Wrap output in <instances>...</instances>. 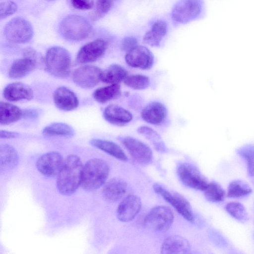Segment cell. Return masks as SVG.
I'll return each instance as SVG.
<instances>
[{"label":"cell","instance_id":"cell-1","mask_svg":"<svg viewBox=\"0 0 254 254\" xmlns=\"http://www.w3.org/2000/svg\"><path fill=\"white\" fill-rule=\"evenodd\" d=\"M83 165L80 158L75 155L68 156L57 176V187L64 195L72 194L81 185Z\"/></svg>","mask_w":254,"mask_h":254},{"label":"cell","instance_id":"cell-2","mask_svg":"<svg viewBox=\"0 0 254 254\" xmlns=\"http://www.w3.org/2000/svg\"><path fill=\"white\" fill-rule=\"evenodd\" d=\"M109 173V166L105 161L98 158L89 160L83 167L81 186L87 191L96 190L105 184Z\"/></svg>","mask_w":254,"mask_h":254},{"label":"cell","instance_id":"cell-3","mask_svg":"<svg viewBox=\"0 0 254 254\" xmlns=\"http://www.w3.org/2000/svg\"><path fill=\"white\" fill-rule=\"evenodd\" d=\"M45 64L47 71L58 78H65L69 74L71 60L69 52L60 46L50 48L47 51Z\"/></svg>","mask_w":254,"mask_h":254},{"label":"cell","instance_id":"cell-4","mask_svg":"<svg viewBox=\"0 0 254 254\" xmlns=\"http://www.w3.org/2000/svg\"><path fill=\"white\" fill-rule=\"evenodd\" d=\"M59 31L65 39L70 41H80L90 35L92 27L85 17L71 14L62 20L60 24Z\"/></svg>","mask_w":254,"mask_h":254},{"label":"cell","instance_id":"cell-5","mask_svg":"<svg viewBox=\"0 0 254 254\" xmlns=\"http://www.w3.org/2000/svg\"><path fill=\"white\" fill-rule=\"evenodd\" d=\"M33 34L31 24L21 17L13 18L6 23L4 28L5 38L12 43L28 42L32 38Z\"/></svg>","mask_w":254,"mask_h":254},{"label":"cell","instance_id":"cell-6","mask_svg":"<svg viewBox=\"0 0 254 254\" xmlns=\"http://www.w3.org/2000/svg\"><path fill=\"white\" fill-rule=\"evenodd\" d=\"M174 214L171 209L165 206H158L153 208L145 217L144 226L151 230L164 232L172 225Z\"/></svg>","mask_w":254,"mask_h":254},{"label":"cell","instance_id":"cell-7","mask_svg":"<svg viewBox=\"0 0 254 254\" xmlns=\"http://www.w3.org/2000/svg\"><path fill=\"white\" fill-rule=\"evenodd\" d=\"M202 0H180L173 8L172 19L178 23H187L196 18L202 9Z\"/></svg>","mask_w":254,"mask_h":254},{"label":"cell","instance_id":"cell-8","mask_svg":"<svg viewBox=\"0 0 254 254\" xmlns=\"http://www.w3.org/2000/svg\"><path fill=\"white\" fill-rule=\"evenodd\" d=\"M154 191L173 206L186 220L194 221V216L191 206L188 200L182 195L168 191L158 184L153 185Z\"/></svg>","mask_w":254,"mask_h":254},{"label":"cell","instance_id":"cell-9","mask_svg":"<svg viewBox=\"0 0 254 254\" xmlns=\"http://www.w3.org/2000/svg\"><path fill=\"white\" fill-rule=\"evenodd\" d=\"M102 70L94 65H85L73 72L72 80L78 87L84 89L94 87L101 81Z\"/></svg>","mask_w":254,"mask_h":254},{"label":"cell","instance_id":"cell-10","mask_svg":"<svg viewBox=\"0 0 254 254\" xmlns=\"http://www.w3.org/2000/svg\"><path fill=\"white\" fill-rule=\"evenodd\" d=\"M36 59L35 51L32 49H27L24 52V57L12 63L8 72V76L12 79L26 76L36 68Z\"/></svg>","mask_w":254,"mask_h":254},{"label":"cell","instance_id":"cell-11","mask_svg":"<svg viewBox=\"0 0 254 254\" xmlns=\"http://www.w3.org/2000/svg\"><path fill=\"white\" fill-rule=\"evenodd\" d=\"M177 173L181 181L189 188L203 191L208 184L196 168L189 164H180Z\"/></svg>","mask_w":254,"mask_h":254},{"label":"cell","instance_id":"cell-12","mask_svg":"<svg viewBox=\"0 0 254 254\" xmlns=\"http://www.w3.org/2000/svg\"><path fill=\"white\" fill-rule=\"evenodd\" d=\"M64 163L62 155L52 151L41 156L36 162V167L43 176L53 178L58 175Z\"/></svg>","mask_w":254,"mask_h":254},{"label":"cell","instance_id":"cell-13","mask_svg":"<svg viewBox=\"0 0 254 254\" xmlns=\"http://www.w3.org/2000/svg\"><path fill=\"white\" fill-rule=\"evenodd\" d=\"M107 48V43L102 39L90 42L79 49L76 56V62L80 64L95 62L103 55Z\"/></svg>","mask_w":254,"mask_h":254},{"label":"cell","instance_id":"cell-14","mask_svg":"<svg viewBox=\"0 0 254 254\" xmlns=\"http://www.w3.org/2000/svg\"><path fill=\"white\" fill-rule=\"evenodd\" d=\"M125 60L132 67L147 69L153 64L154 56L147 47L137 45L127 52Z\"/></svg>","mask_w":254,"mask_h":254},{"label":"cell","instance_id":"cell-15","mask_svg":"<svg viewBox=\"0 0 254 254\" xmlns=\"http://www.w3.org/2000/svg\"><path fill=\"white\" fill-rule=\"evenodd\" d=\"M121 141L136 162L141 164H148L151 161L152 152L147 145L129 136L122 138Z\"/></svg>","mask_w":254,"mask_h":254},{"label":"cell","instance_id":"cell-16","mask_svg":"<svg viewBox=\"0 0 254 254\" xmlns=\"http://www.w3.org/2000/svg\"><path fill=\"white\" fill-rule=\"evenodd\" d=\"M141 207V202L137 196L133 194L127 195L118 207L117 217L122 222L131 221L138 214Z\"/></svg>","mask_w":254,"mask_h":254},{"label":"cell","instance_id":"cell-17","mask_svg":"<svg viewBox=\"0 0 254 254\" xmlns=\"http://www.w3.org/2000/svg\"><path fill=\"white\" fill-rule=\"evenodd\" d=\"M54 102L59 109L69 111L77 108L78 99L71 90L64 86L57 88L53 94Z\"/></svg>","mask_w":254,"mask_h":254},{"label":"cell","instance_id":"cell-18","mask_svg":"<svg viewBox=\"0 0 254 254\" xmlns=\"http://www.w3.org/2000/svg\"><path fill=\"white\" fill-rule=\"evenodd\" d=\"M4 98L9 101L30 100L34 97L32 89L22 82H13L7 85L3 89Z\"/></svg>","mask_w":254,"mask_h":254},{"label":"cell","instance_id":"cell-19","mask_svg":"<svg viewBox=\"0 0 254 254\" xmlns=\"http://www.w3.org/2000/svg\"><path fill=\"white\" fill-rule=\"evenodd\" d=\"M127 190V184L125 181L119 178H113L105 184L102 194L106 201L114 202L121 198Z\"/></svg>","mask_w":254,"mask_h":254},{"label":"cell","instance_id":"cell-20","mask_svg":"<svg viewBox=\"0 0 254 254\" xmlns=\"http://www.w3.org/2000/svg\"><path fill=\"white\" fill-rule=\"evenodd\" d=\"M167 109L164 105L157 101L151 102L142 110L141 115L143 120L152 125H159L166 119Z\"/></svg>","mask_w":254,"mask_h":254},{"label":"cell","instance_id":"cell-21","mask_svg":"<svg viewBox=\"0 0 254 254\" xmlns=\"http://www.w3.org/2000/svg\"><path fill=\"white\" fill-rule=\"evenodd\" d=\"M104 119L110 124L124 125L132 119V114L126 109L116 105H110L103 112Z\"/></svg>","mask_w":254,"mask_h":254},{"label":"cell","instance_id":"cell-22","mask_svg":"<svg viewBox=\"0 0 254 254\" xmlns=\"http://www.w3.org/2000/svg\"><path fill=\"white\" fill-rule=\"evenodd\" d=\"M190 246L188 241L179 236H171L163 241L161 248L162 254L186 253L190 251Z\"/></svg>","mask_w":254,"mask_h":254},{"label":"cell","instance_id":"cell-23","mask_svg":"<svg viewBox=\"0 0 254 254\" xmlns=\"http://www.w3.org/2000/svg\"><path fill=\"white\" fill-rule=\"evenodd\" d=\"M167 32V25L163 20L155 21L144 35L143 42L152 47H157Z\"/></svg>","mask_w":254,"mask_h":254},{"label":"cell","instance_id":"cell-24","mask_svg":"<svg viewBox=\"0 0 254 254\" xmlns=\"http://www.w3.org/2000/svg\"><path fill=\"white\" fill-rule=\"evenodd\" d=\"M18 156L16 150L11 145L2 144L0 146V172L13 169L17 164Z\"/></svg>","mask_w":254,"mask_h":254},{"label":"cell","instance_id":"cell-25","mask_svg":"<svg viewBox=\"0 0 254 254\" xmlns=\"http://www.w3.org/2000/svg\"><path fill=\"white\" fill-rule=\"evenodd\" d=\"M90 143L94 147L120 160L126 161L127 160V156L122 148L112 141L100 139H92Z\"/></svg>","mask_w":254,"mask_h":254},{"label":"cell","instance_id":"cell-26","mask_svg":"<svg viewBox=\"0 0 254 254\" xmlns=\"http://www.w3.org/2000/svg\"><path fill=\"white\" fill-rule=\"evenodd\" d=\"M0 125H7L18 121L23 113L18 107L1 101L0 103Z\"/></svg>","mask_w":254,"mask_h":254},{"label":"cell","instance_id":"cell-27","mask_svg":"<svg viewBox=\"0 0 254 254\" xmlns=\"http://www.w3.org/2000/svg\"><path fill=\"white\" fill-rule=\"evenodd\" d=\"M127 72L120 65L113 64L102 70L101 81L109 84H118L126 78Z\"/></svg>","mask_w":254,"mask_h":254},{"label":"cell","instance_id":"cell-28","mask_svg":"<svg viewBox=\"0 0 254 254\" xmlns=\"http://www.w3.org/2000/svg\"><path fill=\"white\" fill-rule=\"evenodd\" d=\"M44 135L49 136L69 137L74 134L73 128L64 123H54L45 127L42 131Z\"/></svg>","mask_w":254,"mask_h":254},{"label":"cell","instance_id":"cell-29","mask_svg":"<svg viewBox=\"0 0 254 254\" xmlns=\"http://www.w3.org/2000/svg\"><path fill=\"white\" fill-rule=\"evenodd\" d=\"M120 93V86L118 84H112L97 89L93 92V97L97 102L105 103L116 98Z\"/></svg>","mask_w":254,"mask_h":254},{"label":"cell","instance_id":"cell-30","mask_svg":"<svg viewBox=\"0 0 254 254\" xmlns=\"http://www.w3.org/2000/svg\"><path fill=\"white\" fill-rule=\"evenodd\" d=\"M252 192L250 186L245 182L237 180L231 182L228 188L227 196L238 198L245 196Z\"/></svg>","mask_w":254,"mask_h":254},{"label":"cell","instance_id":"cell-31","mask_svg":"<svg viewBox=\"0 0 254 254\" xmlns=\"http://www.w3.org/2000/svg\"><path fill=\"white\" fill-rule=\"evenodd\" d=\"M203 191L207 199L214 202L223 201L226 195V192L223 189L215 182L208 183Z\"/></svg>","mask_w":254,"mask_h":254},{"label":"cell","instance_id":"cell-32","mask_svg":"<svg viewBox=\"0 0 254 254\" xmlns=\"http://www.w3.org/2000/svg\"><path fill=\"white\" fill-rule=\"evenodd\" d=\"M119 0H96L95 8L90 16L93 21L103 17Z\"/></svg>","mask_w":254,"mask_h":254},{"label":"cell","instance_id":"cell-33","mask_svg":"<svg viewBox=\"0 0 254 254\" xmlns=\"http://www.w3.org/2000/svg\"><path fill=\"white\" fill-rule=\"evenodd\" d=\"M124 81L127 86L135 90L146 89L150 85L149 78L147 76L141 74L127 76Z\"/></svg>","mask_w":254,"mask_h":254},{"label":"cell","instance_id":"cell-34","mask_svg":"<svg viewBox=\"0 0 254 254\" xmlns=\"http://www.w3.org/2000/svg\"><path fill=\"white\" fill-rule=\"evenodd\" d=\"M225 209L231 216L238 220L245 221L249 219L246 208L240 202H229L226 205Z\"/></svg>","mask_w":254,"mask_h":254},{"label":"cell","instance_id":"cell-35","mask_svg":"<svg viewBox=\"0 0 254 254\" xmlns=\"http://www.w3.org/2000/svg\"><path fill=\"white\" fill-rule=\"evenodd\" d=\"M237 152L246 160L249 175L254 177V145H246L239 148Z\"/></svg>","mask_w":254,"mask_h":254},{"label":"cell","instance_id":"cell-36","mask_svg":"<svg viewBox=\"0 0 254 254\" xmlns=\"http://www.w3.org/2000/svg\"><path fill=\"white\" fill-rule=\"evenodd\" d=\"M17 9V4L12 1L7 0L1 2L0 4V19H5L13 14Z\"/></svg>","mask_w":254,"mask_h":254},{"label":"cell","instance_id":"cell-37","mask_svg":"<svg viewBox=\"0 0 254 254\" xmlns=\"http://www.w3.org/2000/svg\"><path fill=\"white\" fill-rule=\"evenodd\" d=\"M72 5L76 9L86 10L94 6L93 0H70Z\"/></svg>","mask_w":254,"mask_h":254},{"label":"cell","instance_id":"cell-38","mask_svg":"<svg viewBox=\"0 0 254 254\" xmlns=\"http://www.w3.org/2000/svg\"><path fill=\"white\" fill-rule=\"evenodd\" d=\"M137 39L132 36L125 37L121 43V48L127 52L137 46Z\"/></svg>","mask_w":254,"mask_h":254},{"label":"cell","instance_id":"cell-39","mask_svg":"<svg viewBox=\"0 0 254 254\" xmlns=\"http://www.w3.org/2000/svg\"><path fill=\"white\" fill-rule=\"evenodd\" d=\"M1 138H13L18 136V134L16 132L8 131L6 130H1L0 132Z\"/></svg>","mask_w":254,"mask_h":254},{"label":"cell","instance_id":"cell-40","mask_svg":"<svg viewBox=\"0 0 254 254\" xmlns=\"http://www.w3.org/2000/svg\"></svg>","mask_w":254,"mask_h":254}]
</instances>
